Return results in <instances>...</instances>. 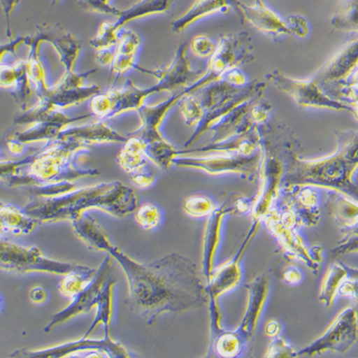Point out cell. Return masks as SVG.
Instances as JSON below:
<instances>
[{
	"mask_svg": "<svg viewBox=\"0 0 358 358\" xmlns=\"http://www.w3.org/2000/svg\"><path fill=\"white\" fill-rule=\"evenodd\" d=\"M71 223L90 250L108 253L122 266L128 284V307L146 323L153 324L164 313H182L208 302L206 284L189 258L172 252L151 263H138L112 244L87 213Z\"/></svg>",
	"mask_w": 358,
	"mask_h": 358,
	"instance_id": "obj_1",
	"label": "cell"
},
{
	"mask_svg": "<svg viewBox=\"0 0 358 358\" xmlns=\"http://www.w3.org/2000/svg\"><path fill=\"white\" fill-rule=\"evenodd\" d=\"M90 145L76 138H55L20 161H1V182L9 187H45L98 176L99 169H82L78 160Z\"/></svg>",
	"mask_w": 358,
	"mask_h": 358,
	"instance_id": "obj_2",
	"label": "cell"
},
{
	"mask_svg": "<svg viewBox=\"0 0 358 358\" xmlns=\"http://www.w3.org/2000/svg\"><path fill=\"white\" fill-rule=\"evenodd\" d=\"M137 196L119 181L76 188L56 196L31 195L23 210L41 223L73 221L89 210H101L124 218L137 210Z\"/></svg>",
	"mask_w": 358,
	"mask_h": 358,
	"instance_id": "obj_3",
	"label": "cell"
},
{
	"mask_svg": "<svg viewBox=\"0 0 358 358\" xmlns=\"http://www.w3.org/2000/svg\"><path fill=\"white\" fill-rule=\"evenodd\" d=\"M188 44L182 43L178 47L173 61L164 69L155 71L158 82L148 88H140L128 80L124 87L111 89L91 99V111L99 120L106 121L127 111H138L145 106L149 96L161 92H171L176 89L192 85L203 72L192 69L187 57Z\"/></svg>",
	"mask_w": 358,
	"mask_h": 358,
	"instance_id": "obj_4",
	"label": "cell"
},
{
	"mask_svg": "<svg viewBox=\"0 0 358 358\" xmlns=\"http://www.w3.org/2000/svg\"><path fill=\"white\" fill-rule=\"evenodd\" d=\"M295 143L287 156V169L283 187L312 185L341 193L358 203V182L354 177L358 164L341 149L331 155L304 160L298 154Z\"/></svg>",
	"mask_w": 358,
	"mask_h": 358,
	"instance_id": "obj_5",
	"label": "cell"
},
{
	"mask_svg": "<svg viewBox=\"0 0 358 358\" xmlns=\"http://www.w3.org/2000/svg\"><path fill=\"white\" fill-rule=\"evenodd\" d=\"M259 129L262 148L258 173L259 187L252 198V208L250 214L252 220L261 221L280 195L286 174L287 153L297 141L292 135L291 129L283 124L266 122Z\"/></svg>",
	"mask_w": 358,
	"mask_h": 358,
	"instance_id": "obj_6",
	"label": "cell"
},
{
	"mask_svg": "<svg viewBox=\"0 0 358 358\" xmlns=\"http://www.w3.org/2000/svg\"><path fill=\"white\" fill-rule=\"evenodd\" d=\"M278 243L282 252L292 260L301 261L313 273L317 274L324 261V250L320 245L309 247L299 232V224L294 214L273 205L261 219Z\"/></svg>",
	"mask_w": 358,
	"mask_h": 358,
	"instance_id": "obj_7",
	"label": "cell"
},
{
	"mask_svg": "<svg viewBox=\"0 0 358 358\" xmlns=\"http://www.w3.org/2000/svg\"><path fill=\"white\" fill-rule=\"evenodd\" d=\"M0 268L7 273H44L62 276L90 268L76 263L50 259L38 247H22L3 240L0 245Z\"/></svg>",
	"mask_w": 358,
	"mask_h": 358,
	"instance_id": "obj_8",
	"label": "cell"
},
{
	"mask_svg": "<svg viewBox=\"0 0 358 358\" xmlns=\"http://www.w3.org/2000/svg\"><path fill=\"white\" fill-rule=\"evenodd\" d=\"M262 148L252 155L243 154L215 153L205 157L180 155L174 160V166L196 169L213 176L234 174L252 182L258 178Z\"/></svg>",
	"mask_w": 358,
	"mask_h": 358,
	"instance_id": "obj_9",
	"label": "cell"
},
{
	"mask_svg": "<svg viewBox=\"0 0 358 358\" xmlns=\"http://www.w3.org/2000/svg\"><path fill=\"white\" fill-rule=\"evenodd\" d=\"M268 85H273L281 92L291 96L298 106L303 108L328 109L347 112L352 115L354 108L328 95L326 91L312 78L298 80L287 77L280 71H273L266 76Z\"/></svg>",
	"mask_w": 358,
	"mask_h": 358,
	"instance_id": "obj_10",
	"label": "cell"
},
{
	"mask_svg": "<svg viewBox=\"0 0 358 358\" xmlns=\"http://www.w3.org/2000/svg\"><path fill=\"white\" fill-rule=\"evenodd\" d=\"M357 341L358 313L355 306H351L339 313L322 336L297 351V357H310L326 352L344 354Z\"/></svg>",
	"mask_w": 358,
	"mask_h": 358,
	"instance_id": "obj_11",
	"label": "cell"
},
{
	"mask_svg": "<svg viewBox=\"0 0 358 358\" xmlns=\"http://www.w3.org/2000/svg\"><path fill=\"white\" fill-rule=\"evenodd\" d=\"M78 352H88L89 357H130L127 350L120 342L113 341L110 336L103 339H90L83 336L77 341L66 342L57 346L41 350H18L13 352L11 357L61 358L75 357Z\"/></svg>",
	"mask_w": 358,
	"mask_h": 358,
	"instance_id": "obj_12",
	"label": "cell"
},
{
	"mask_svg": "<svg viewBox=\"0 0 358 358\" xmlns=\"http://www.w3.org/2000/svg\"><path fill=\"white\" fill-rule=\"evenodd\" d=\"M255 46L250 33L243 32L223 35L217 43L215 52L208 62L206 71L214 82L226 73L240 65L255 61Z\"/></svg>",
	"mask_w": 358,
	"mask_h": 358,
	"instance_id": "obj_13",
	"label": "cell"
},
{
	"mask_svg": "<svg viewBox=\"0 0 358 358\" xmlns=\"http://www.w3.org/2000/svg\"><path fill=\"white\" fill-rule=\"evenodd\" d=\"M112 277V256L108 255L101 264L95 276L80 294L76 295L72 302L65 309L52 316L48 325L44 328L45 333L53 331L57 326L72 320L76 316L87 313L96 307L104 286Z\"/></svg>",
	"mask_w": 358,
	"mask_h": 358,
	"instance_id": "obj_14",
	"label": "cell"
},
{
	"mask_svg": "<svg viewBox=\"0 0 358 358\" xmlns=\"http://www.w3.org/2000/svg\"><path fill=\"white\" fill-rule=\"evenodd\" d=\"M173 0H140L127 9L122 10L115 22H103L98 33L92 38V45L96 49L109 48L119 41L120 32L128 22L151 15L166 14L171 12Z\"/></svg>",
	"mask_w": 358,
	"mask_h": 358,
	"instance_id": "obj_15",
	"label": "cell"
},
{
	"mask_svg": "<svg viewBox=\"0 0 358 358\" xmlns=\"http://www.w3.org/2000/svg\"><path fill=\"white\" fill-rule=\"evenodd\" d=\"M98 71L93 69L85 73H64V77L53 87H49L39 98L38 101L54 108L64 110L68 107L80 104L88 99L103 92L99 86L85 85V78Z\"/></svg>",
	"mask_w": 358,
	"mask_h": 358,
	"instance_id": "obj_16",
	"label": "cell"
},
{
	"mask_svg": "<svg viewBox=\"0 0 358 358\" xmlns=\"http://www.w3.org/2000/svg\"><path fill=\"white\" fill-rule=\"evenodd\" d=\"M312 185H291L282 187L273 205L294 214L299 227H313L321 217L320 195Z\"/></svg>",
	"mask_w": 358,
	"mask_h": 358,
	"instance_id": "obj_17",
	"label": "cell"
},
{
	"mask_svg": "<svg viewBox=\"0 0 358 358\" xmlns=\"http://www.w3.org/2000/svg\"><path fill=\"white\" fill-rule=\"evenodd\" d=\"M260 224L261 221L252 220V227H250V231L236 255L223 265L214 268L210 281L206 283V291L208 298L213 297L218 300L222 295L232 291L241 283L243 278L242 259L248 248L250 247V242L257 234Z\"/></svg>",
	"mask_w": 358,
	"mask_h": 358,
	"instance_id": "obj_18",
	"label": "cell"
},
{
	"mask_svg": "<svg viewBox=\"0 0 358 358\" xmlns=\"http://www.w3.org/2000/svg\"><path fill=\"white\" fill-rule=\"evenodd\" d=\"M0 86L11 94L22 111L33 106L31 103L36 91L29 78L26 59L11 55L0 56Z\"/></svg>",
	"mask_w": 358,
	"mask_h": 358,
	"instance_id": "obj_19",
	"label": "cell"
},
{
	"mask_svg": "<svg viewBox=\"0 0 358 358\" xmlns=\"http://www.w3.org/2000/svg\"><path fill=\"white\" fill-rule=\"evenodd\" d=\"M358 68V38L342 46L312 78L327 91L344 85Z\"/></svg>",
	"mask_w": 358,
	"mask_h": 358,
	"instance_id": "obj_20",
	"label": "cell"
},
{
	"mask_svg": "<svg viewBox=\"0 0 358 358\" xmlns=\"http://www.w3.org/2000/svg\"><path fill=\"white\" fill-rule=\"evenodd\" d=\"M91 114L71 117L64 114L57 119L50 120V121L36 122L31 125L27 129L22 131H17L8 136L6 138V146L9 152L13 155L20 156L24 152L25 146L28 143L50 142L59 137L62 131L69 127L73 122L80 120L87 119Z\"/></svg>",
	"mask_w": 358,
	"mask_h": 358,
	"instance_id": "obj_21",
	"label": "cell"
},
{
	"mask_svg": "<svg viewBox=\"0 0 358 358\" xmlns=\"http://www.w3.org/2000/svg\"><path fill=\"white\" fill-rule=\"evenodd\" d=\"M229 215H236L234 195L229 196L220 206L208 217L203 239L202 273L206 283L210 281L215 266L217 252L220 248L224 219Z\"/></svg>",
	"mask_w": 358,
	"mask_h": 358,
	"instance_id": "obj_22",
	"label": "cell"
},
{
	"mask_svg": "<svg viewBox=\"0 0 358 358\" xmlns=\"http://www.w3.org/2000/svg\"><path fill=\"white\" fill-rule=\"evenodd\" d=\"M231 4L241 20L250 23L259 32L273 38L291 35L287 20L266 6L263 0H256L255 5L231 0Z\"/></svg>",
	"mask_w": 358,
	"mask_h": 358,
	"instance_id": "obj_23",
	"label": "cell"
},
{
	"mask_svg": "<svg viewBox=\"0 0 358 358\" xmlns=\"http://www.w3.org/2000/svg\"><path fill=\"white\" fill-rule=\"evenodd\" d=\"M247 289V309L236 331L245 343L255 336L262 317L264 309L270 294V279L266 274H260L250 283L245 285Z\"/></svg>",
	"mask_w": 358,
	"mask_h": 358,
	"instance_id": "obj_24",
	"label": "cell"
},
{
	"mask_svg": "<svg viewBox=\"0 0 358 358\" xmlns=\"http://www.w3.org/2000/svg\"><path fill=\"white\" fill-rule=\"evenodd\" d=\"M268 85V83L266 80H264V82L255 80V82L250 83L247 85V87H245L241 93L238 94L236 96L229 99L227 103L221 104L220 106L216 107V108L213 109V110L206 112L202 121L195 127L194 132H193L192 137L188 138L187 142L185 143V148L192 145L193 143H194L199 138L202 137L206 132L210 131L211 128H213L217 122H220L227 114L231 113V112L236 109L237 107L242 106L245 101L257 98V96H264V93H265L266 86Z\"/></svg>",
	"mask_w": 358,
	"mask_h": 358,
	"instance_id": "obj_25",
	"label": "cell"
},
{
	"mask_svg": "<svg viewBox=\"0 0 358 358\" xmlns=\"http://www.w3.org/2000/svg\"><path fill=\"white\" fill-rule=\"evenodd\" d=\"M35 34L43 43L53 46L64 65L65 73L74 72L76 62L82 51V44L71 33L57 24H43L36 27Z\"/></svg>",
	"mask_w": 358,
	"mask_h": 358,
	"instance_id": "obj_26",
	"label": "cell"
},
{
	"mask_svg": "<svg viewBox=\"0 0 358 358\" xmlns=\"http://www.w3.org/2000/svg\"><path fill=\"white\" fill-rule=\"evenodd\" d=\"M261 96H263L245 101L242 106L227 114L220 122H217L210 129L213 132V138L210 143L223 142L227 138L245 134L255 129L256 127H260L253 117L252 107L256 99Z\"/></svg>",
	"mask_w": 358,
	"mask_h": 358,
	"instance_id": "obj_27",
	"label": "cell"
},
{
	"mask_svg": "<svg viewBox=\"0 0 358 358\" xmlns=\"http://www.w3.org/2000/svg\"><path fill=\"white\" fill-rule=\"evenodd\" d=\"M261 148L259 127L245 134L234 136L223 142L208 143V145L192 150H180V155L188 153H229L252 155Z\"/></svg>",
	"mask_w": 358,
	"mask_h": 358,
	"instance_id": "obj_28",
	"label": "cell"
},
{
	"mask_svg": "<svg viewBox=\"0 0 358 358\" xmlns=\"http://www.w3.org/2000/svg\"><path fill=\"white\" fill-rule=\"evenodd\" d=\"M57 138H76L89 145L96 143H124L128 138L127 136L116 131L103 120L80 127L65 128Z\"/></svg>",
	"mask_w": 358,
	"mask_h": 358,
	"instance_id": "obj_29",
	"label": "cell"
},
{
	"mask_svg": "<svg viewBox=\"0 0 358 358\" xmlns=\"http://www.w3.org/2000/svg\"><path fill=\"white\" fill-rule=\"evenodd\" d=\"M232 8L231 0H195L192 6L171 23L172 32L180 34L199 20L217 14H227Z\"/></svg>",
	"mask_w": 358,
	"mask_h": 358,
	"instance_id": "obj_30",
	"label": "cell"
},
{
	"mask_svg": "<svg viewBox=\"0 0 358 358\" xmlns=\"http://www.w3.org/2000/svg\"><path fill=\"white\" fill-rule=\"evenodd\" d=\"M140 36L131 30H122L120 32L119 41L116 45V52L113 62L110 65L112 74L121 76L131 69L138 70L136 57L140 49Z\"/></svg>",
	"mask_w": 358,
	"mask_h": 358,
	"instance_id": "obj_31",
	"label": "cell"
},
{
	"mask_svg": "<svg viewBox=\"0 0 358 358\" xmlns=\"http://www.w3.org/2000/svg\"><path fill=\"white\" fill-rule=\"evenodd\" d=\"M326 208L339 229L345 232L358 224V203L341 193L328 190Z\"/></svg>",
	"mask_w": 358,
	"mask_h": 358,
	"instance_id": "obj_32",
	"label": "cell"
},
{
	"mask_svg": "<svg viewBox=\"0 0 358 358\" xmlns=\"http://www.w3.org/2000/svg\"><path fill=\"white\" fill-rule=\"evenodd\" d=\"M41 222L35 217L29 215L24 210L9 203L0 206V229L1 234L28 235L32 234Z\"/></svg>",
	"mask_w": 358,
	"mask_h": 358,
	"instance_id": "obj_33",
	"label": "cell"
},
{
	"mask_svg": "<svg viewBox=\"0 0 358 358\" xmlns=\"http://www.w3.org/2000/svg\"><path fill=\"white\" fill-rule=\"evenodd\" d=\"M43 41L38 38L36 34L32 36H26L24 45L29 47V54L26 64L29 78L34 85L36 98H39L48 90L50 86L47 80L46 68L41 56V45Z\"/></svg>",
	"mask_w": 358,
	"mask_h": 358,
	"instance_id": "obj_34",
	"label": "cell"
},
{
	"mask_svg": "<svg viewBox=\"0 0 358 358\" xmlns=\"http://www.w3.org/2000/svg\"><path fill=\"white\" fill-rule=\"evenodd\" d=\"M127 142L124 143L122 150L117 156V163L120 167L131 175L148 166V157L145 152V146L140 138L135 136H127Z\"/></svg>",
	"mask_w": 358,
	"mask_h": 358,
	"instance_id": "obj_35",
	"label": "cell"
},
{
	"mask_svg": "<svg viewBox=\"0 0 358 358\" xmlns=\"http://www.w3.org/2000/svg\"><path fill=\"white\" fill-rule=\"evenodd\" d=\"M116 285V280L112 276L101 294V299L96 305V313L93 323L89 327L87 331L85 334V337H90L91 334L96 330V327L103 324L104 326V336H110L109 334V327L113 320L114 315V287Z\"/></svg>",
	"mask_w": 358,
	"mask_h": 358,
	"instance_id": "obj_36",
	"label": "cell"
},
{
	"mask_svg": "<svg viewBox=\"0 0 358 358\" xmlns=\"http://www.w3.org/2000/svg\"><path fill=\"white\" fill-rule=\"evenodd\" d=\"M349 271L343 263H334L327 271L321 285L320 300L327 308L334 304L342 283L346 280Z\"/></svg>",
	"mask_w": 358,
	"mask_h": 358,
	"instance_id": "obj_37",
	"label": "cell"
},
{
	"mask_svg": "<svg viewBox=\"0 0 358 358\" xmlns=\"http://www.w3.org/2000/svg\"><path fill=\"white\" fill-rule=\"evenodd\" d=\"M145 152L149 161L152 162L163 171H169L174 166V160L180 156L179 151L164 137L143 143Z\"/></svg>",
	"mask_w": 358,
	"mask_h": 358,
	"instance_id": "obj_38",
	"label": "cell"
},
{
	"mask_svg": "<svg viewBox=\"0 0 358 358\" xmlns=\"http://www.w3.org/2000/svg\"><path fill=\"white\" fill-rule=\"evenodd\" d=\"M245 345V341L236 331L223 329L210 337V352H214L220 357H237L243 352Z\"/></svg>",
	"mask_w": 358,
	"mask_h": 358,
	"instance_id": "obj_39",
	"label": "cell"
},
{
	"mask_svg": "<svg viewBox=\"0 0 358 358\" xmlns=\"http://www.w3.org/2000/svg\"><path fill=\"white\" fill-rule=\"evenodd\" d=\"M331 25L342 32L358 34V0H341Z\"/></svg>",
	"mask_w": 358,
	"mask_h": 358,
	"instance_id": "obj_40",
	"label": "cell"
},
{
	"mask_svg": "<svg viewBox=\"0 0 358 358\" xmlns=\"http://www.w3.org/2000/svg\"><path fill=\"white\" fill-rule=\"evenodd\" d=\"M98 268H89L87 271H73L62 276L57 284V291L64 297L74 299L76 295L80 294L83 289L92 280Z\"/></svg>",
	"mask_w": 358,
	"mask_h": 358,
	"instance_id": "obj_41",
	"label": "cell"
},
{
	"mask_svg": "<svg viewBox=\"0 0 358 358\" xmlns=\"http://www.w3.org/2000/svg\"><path fill=\"white\" fill-rule=\"evenodd\" d=\"M271 271L274 275L289 286H297L304 279L301 270L292 263L291 257L284 253L274 261Z\"/></svg>",
	"mask_w": 358,
	"mask_h": 358,
	"instance_id": "obj_42",
	"label": "cell"
},
{
	"mask_svg": "<svg viewBox=\"0 0 358 358\" xmlns=\"http://www.w3.org/2000/svg\"><path fill=\"white\" fill-rule=\"evenodd\" d=\"M134 219L138 226L145 231H153L161 226L163 213L155 203H145L135 210Z\"/></svg>",
	"mask_w": 358,
	"mask_h": 358,
	"instance_id": "obj_43",
	"label": "cell"
},
{
	"mask_svg": "<svg viewBox=\"0 0 358 358\" xmlns=\"http://www.w3.org/2000/svg\"><path fill=\"white\" fill-rule=\"evenodd\" d=\"M216 203L206 195L190 196L182 203V210L192 218H205L216 210Z\"/></svg>",
	"mask_w": 358,
	"mask_h": 358,
	"instance_id": "obj_44",
	"label": "cell"
},
{
	"mask_svg": "<svg viewBox=\"0 0 358 358\" xmlns=\"http://www.w3.org/2000/svg\"><path fill=\"white\" fill-rule=\"evenodd\" d=\"M188 127H197L202 121L205 111L194 94L185 95L177 104Z\"/></svg>",
	"mask_w": 358,
	"mask_h": 358,
	"instance_id": "obj_45",
	"label": "cell"
},
{
	"mask_svg": "<svg viewBox=\"0 0 358 358\" xmlns=\"http://www.w3.org/2000/svg\"><path fill=\"white\" fill-rule=\"evenodd\" d=\"M336 135L337 148L341 149L348 157L358 164V131L338 130L336 132Z\"/></svg>",
	"mask_w": 358,
	"mask_h": 358,
	"instance_id": "obj_46",
	"label": "cell"
},
{
	"mask_svg": "<svg viewBox=\"0 0 358 358\" xmlns=\"http://www.w3.org/2000/svg\"><path fill=\"white\" fill-rule=\"evenodd\" d=\"M78 6L85 11L119 17L122 10L113 6L111 0H78Z\"/></svg>",
	"mask_w": 358,
	"mask_h": 358,
	"instance_id": "obj_47",
	"label": "cell"
},
{
	"mask_svg": "<svg viewBox=\"0 0 358 358\" xmlns=\"http://www.w3.org/2000/svg\"><path fill=\"white\" fill-rule=\"evenodd\" d=\"M348 271L349 275L342 283L338 295L352 299L358 313V268L348 266Z\"/></svg>",
	"mask_w": 358,
	"mask_h": 358,
	"instance_id": "obj_48",
	"label": "cell"
},
{
	"mask_svg": "<svg viewBox=\"0 0 358 358\" xmlns=\"http://www.w3.org/2000/svg\"><path fill=\"white\" fill-rule=\"evenodd\" d=\"M350 253H358V224L345 232L343 239L337 243L336 247L333 250L334 256L350 255Z\"/></svg>",
	"mask_w": 358,
	"mask_h": 358,
	"instance_id": "obj_49",
	"label": "cell"
},
{
	"mask_svg": "<svg viewBox=\"0 0 358 358\" xmlns=\"http://www.w3.org/2000/svg\"><path fill=\"white\" fill-rule=\"evenodd\" d=\"M217 44L208 36L199 35L192 38L190 49L196 57L200 59H210L215 52Z\"/></svg>",
	"mask_w": 358,
	"mask_h": 358,
	"instance_id": "obj_50",
	"label": "cell"
},
{
	"mask_svg": "<svg viewBox=\"0 0 358 358\" xmlns=\"http://www.w3.org/2000/svg\"><path fill=\"white\" fill-rule=\"evenodd\" d=\"M286 20L291 35L300 39H304L309 36L310 26L309 20H308L304 15H289Z\"/></svg>",
	"mask_w": 358,
	"mask_h": 358,
	"instance_id": "obj_51",
	"label": "cell"
},
{
	"mask_svg": "<svg viewBox=\"0 0 358 358\" xmlns=\"http://www.w3.org/2000/svg\"><path fill=\"white\" fill-rule=\"evenodd\" d=\"M297 351H295L292 345L281 338L280 336L274 337L268 347L266 357H296Z\"/></svg>",
	"mask_w": 358,
	"mask_h": 358,
	"instance_id": "obj_52",
	"label": "cell"
},
{
	"mask_svg": "<svg viewBox=\"0 0 358 358\" xmlns=\"http://www.w3.org/2000/svg\"><path fill=\"white\" fill-rule=\"evenodd\" d=\"M130 178H131V181L136 187L146 189V188L152 187L154 182H155L156 174L152 167L148 164L140 171L130 175Z\"/></svg>",
	"mask_w": 358,
	"mask_h": 358,
	"instance_id": "obj_53",
	"label": "cell"
},
{
	"mask_svg": "<svg viewBox=\"0 0 358 358\" xmlns=\"http://www.w3.org/2000/svg\"><path fill=\"white\" fill-rule=\"evenodd\" d=\"M20 1V0H0V2H1L2 11H3L7 22V36H9L10 38H12L13 36L10 22H11L13 12H14L15 7L17 6Z\"/></svg>",
	"mask_w": 358,
	"mask_h": 358,
	"instance_id": "obj_54",
	"label": "cell"
},
{
	"mask_svg": "<svg viewBox=\"0 0 358 358\" xmlns=\"http://www.w3.org/2000/svg\"><path fill=\"white\" fill-rule=\"evenodd\" d=\"M26 36H17V38L12 39L9 43L1 44V52L0 56H5V55H11V56L17 57V49L18 46L22 44H25Z\"/></svg>",
	"mask_w": 358,
	"mask_h": 358,
	"instance_id": "obj_55",
	"label": "cell"
},
{
	"mask_svg": "<svg viewBox=\"0 0 358 358\" xmlns=\"http://www.w3.org/2000/svg\"><path fill=\"white\" fill-rule=\"evenodd\" d=\"M115 52H116V45L110 47V48L99 50L96 54V62L103 66H107V65L110 66L113 62Z\"/></svg>",
	"mask_w": 358,
	"mask_h": 358,
	"instance_id": "obj_56",
	"label": "cell"
},
{
	"mask_svg": "<svg viewBox=\"0 0 358 358\" xmlns=\"http://www.w3.org/2000/svg\"><path fill=\"white\" fill-rule=\"evenodd\" d=\"M31 301L35 303V304H43L48 299V292L43 287H34L32 291L30 292Z\"/></svg>",
	"mask_w": 358,
	"mask_h": 358,
	"instance_id": "obj_57",
	"label": "cell"
},
{
	"mask_svg": "<svg viewBox=\"0 0 358 358\" xmlns=\"http://www.w3.org/2000/svg\"><path fill=\"white\" fill-rule=\"evenodd\" d=\"M281 331L282 324L277 320H271L265 327L266 336L271 338L280 336Z\"/></svg>",
	"mask_w": 358,
	"mask_h": 358,
	"instance_id": "obj_58",
	"label": "cell"
},
{
	"mask_svg": "<svg viewBox=\"0 0 358 358\" xmlns=\"http://www.w3.org/2000/svg\"><path fill=\"white\" fill-rule=\"evenodd\" d=\"M354 108V112H352V116L355 117V119L358 121V99L357 101H355L354 103L350 104Z\"/></svg>",
	"mask_w": 358,
	"mask_h": 358,
	"instance_id": "obj_59",
	"label": "cell"
},
{
	"mask_svg": "<svg viewBox=\"0 0 358 358\" xmlns=\"http://www.w3.org/2000/svg\"><path fill=\"white\" fill-rule=\"evenodd\" d=\"M59 1H61V0H52V4L55 5L59 3Z\"/></svg>",
	"mask_w": 358,
	"mask_h": 358,
	"instance_id": "obj_60",
	"label": "cell"
}]
</instances>
